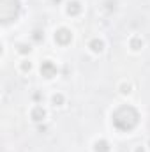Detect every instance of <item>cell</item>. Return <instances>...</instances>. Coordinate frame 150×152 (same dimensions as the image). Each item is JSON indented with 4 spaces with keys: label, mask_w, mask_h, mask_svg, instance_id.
Instances as JSON below:
<instances>
[{
    "label": "cell",
    "mask_w": 150,
    "mask_h": 152,
    "mask_svg": "<svg viewBox=\"0 0 150 152\" xmlns=\"http://www.w3.org/2000/svg\"><path fill=\"white\" fill-rule=\"evenodd\" d=\"M20 51H21V53H27V51H30V48H28L27 44H20Z\"/></svg>",
    "instance_id": "8fae6325"
},
{
    "label": "cell",
    "mask_w": 150,
    "mask_h": 152,
    "mask_svg": "<svg viewBox=\"0 0 150 152\" xmlns=\"http://www.w3.org/2000/svg\"><path fill=\"white\" fill-rule=\"evenodd\" d=\"M21 67H23V71H28V69H30V62H28V64H27V62H25V64H23V66H21Z\"/></svg>",
    "instance_id": "7c38bea8"
},
{
    "label": "cell",
    "mask_w": 150,
    "mask_h": 152,
    "mask_svg": "<svg viewBox=\"0 0 150 152\" xmlns=\"http://www.w3.org/2000/svg\"><path fill=\"white\" fill-rule=\"evenodd\" d=\"M71 39H73V34H71L67 28H60V30H57V34H55V41L60 42V44H67Z\"/></svg>",
    "instance_id": "3957f363"
},
{
    "label": "cell",
    "mask_w": 150,
    "mask_h": 152,
    "mask_svg": "<svg viewBox=\"0 0 150 152\" xmlns=\"http://www.w3.org/2000/svg\"><path fill=\"white\" fill-rule=\"evenodd\" d=\"M20 14V2L18 0H0V20L2 23L12 21Z\"/></svg>",
    "instance_id": "7a4b0ae2"
},
{
    "label": "cell",
    "mask_w": 150,
    "mask_h": 152,
    "mask_svg": "<svg viewBox=\"0 0 150 152\" xmlns=\"http://www.w3.org/2000/svg\"><path fill=\"white\" fill-rule=\"evenodd\" d=\"M95 152H110V147H108V143H106L104 140L97 142V143H95Z\"/></svg>",
    "instance_id": "52a82bcc"
},
{
    "label": "cell",
    "mask_w": 150,
    "mask_h": 152,
    "mask_svg": "<svg viewBox=\"0 0 150 152\" xmlns=\"http://www.w3.org/2000/svg\"><path fill=\"white\" fill-rule=\"evenodd\" d=\"M41 73H42V76H46V78H51V76L57 73V67H55L53 62L46 60V62H42V66H41Z\"/></svg>",
    "instance_id": "277c9868"
},
{
    "label": "cell",
    "mask_w": 150,
    "mask_h": 152,
    "mask_svg": "<svg viewBox=\"0 0 150 152\" xmlns=\"http://www.w3.org/2000/svg\"><path fill=\"white\" fill-rule=\"evenodd\" d=\"M90 48H92V51L99 53V51H103V42H101L99 39H94V41L90 42Z\"/></svg>",
    "instance_id": "ba28073f"
},
{
    "label": "cell",
    "mask_w": 150,
    "mask_h": 152,
    "mask_svg": "<svg viewBox=\"0 0 150 152\" xmlns=\"http://www.w3.org/2000/svg\"><path fill=\"white\" fill-rule=\"evenodd\" d=\"M34 37L39 41V39H41V32H34Z\"/></svg>",
    "instance_id": "4fadbf2b"
},
{
    "label": "cell",
    "mask_w": 150,
    "mask_h": 152,
    "mask_svg": "<svg viewBox=\"0 0 150 152\" xmlns=\"http://www.w3.org/2000/svg\"><path fill=\"white\" fill-rule=\"evenodd\" d=\"M62 101H64V97H62V96H60V94H58V96H55V97H53V103H55V104H60V103H62Z\"/></svg>",
    "instance_id": "30bf717a"
},
{
    "label": "cell",
    "mask_w": 150,
    "mask_h": 152,
    "mask_svg": "<svg viewBox=\"0 0 150 152\" xmlns=\"http://www.w3.org/2000/svg\"><path fill=\"white\" fill-rule=\"evenodd\" d=\"M141 44H143V41H141V39H138V37L131 41V46H133L134 50H140V46H141Z\"/></svg>",
    "instance_id": "9c48e42d"
},
{
    "label": "cell",
    "mask_w": 150,
    "mask_h": 152,
    "mask_svg": "<svg viewBox=\"0 0 150 152\" xmlns=\"http://www.w3.org/2000/svg\"><path fill=\"white\" fill-rule=\"evenodd\" d=\"M44 115H46V112L42 110V106H36V108L32 110V118H34V120H37V122L44 118Z\"/></svg>",
    "instance_id": "5b68a950"
},
{
    "label": "cell",
    "mask_w": 150,
    "mask_h": 152,
    "mask_svg": "<svg viewBox=\"0 0 150 152\" xmlns=\"http://www.w3.org/2000/svg\"><path fill=\"white\" fill-rule=\"evenodd\" d=\"M79 11H81L79 2H71V4H69V7H67V12H69V14H78Z\"/></svg>",
    "instance_id": "8992f818"
},
{
    "label": "cell",
    "mask_w": 150,
    "mask_h": 152,
    "mask_svg": "<svg viewBox=\"0 0 150 152\" xmlns=\"http://www.w3.org/2000/svg\"><path fill=\"white\" fill-rule=\"evenodd\" d=\"M138 112L133 106H122L113 113V124L122 131H129L138 124Z\"/></svg>",
    "instance_id": "6da1fadb"
}]
</instances>
